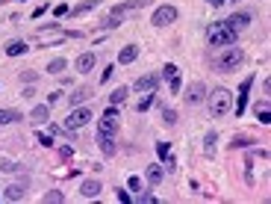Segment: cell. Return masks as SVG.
I'll list each match as a JSON object with an SVG mask.
<instances>
[{
	"instance_id": "obj_2",
	"label": "cell",
	"mask_w": 271,
	"mask_h": 204,
	"mask_svg": "<svg viewBox=\"0 0 271 204\" xmlns=\"http://www.w3.org/2000/svg\"><path fill=\"white\" fill-rule=\"evenodd\" d=\"M207 107H209L212 119H224L233 110V95H230V89H212V95L207 98Z\"/></svg>"
},
{
	"instance_id": "obj_6",
	"label": "cell",
	"mask_w": 271,
	"mask_h": 204,
	"mask_svg": "<svg viewBox=\"0 0 271 204\" xmlns=\"http://www.w3.org/2000/svg\"><path fill=\"white\" fill-rule=\"evenodd\" d=\"M174 21H177V9H174V6H168V3H165V6H159L157 12H153V18H150V24H153V27H168V24H174Z\"/></svg>"
},
{
	"instance_id": "obj_37",
	"label": "cell",
	"mask_w": 271,
	"mask_h": 204,
	"mask_svg": "<svg viewBox=\"0 0 271 204\" xmlns=\"http://www.w3.org/2000/svg\"><path fill=\"white\" fill-rule=\"evenodd\" d=\"M139 201H142V204H153V201H157V195H150V192H142V189H139Z\"/></svg>"
},
{
	"instance_id": "obj_40",
	"label": "cell",
	"mask_w": 271,
	"mask_h": 204,
	"mask_svg": "<svg viewBox=\"0 0 271 204\" xmlns=\"http://www.w3.org/2000/svg\"><path fill=\"white\" fill-rule=\"evenodd\" d=\"M115 195H118V201H121V204H127V201H130V192H127V189H115Z\"/></svg>"
},
{
	"instance_id": "obj_25",
	"label": "cell",
	"mask_w": 271,
	"mask_h": 204,
	"mask_svg": "<svg viewBox=\"0 0 271 204\" xmlns=\"http://www.w3.org/2000/svg\"><path fill=\"white\" fill-rule=\"evenodd\" d=\"M42 201H45V204H62V201H65V195H62L59 189H50V192H45V195H42Z\"/></svg>"
},
{
	"instance_id": "obj_4",
	"label": "cell",
	"mask_w": 271,
	"mask_h": 204,
	"mask_svg": "<svg viewBox=\"0 0 271 204\" xmlns=\"http://www.w3.org/2000/svg\"><path fill=\"white\" fill-rule=\"evenodd\" d=\"M92 119H95V113H92V110H86V107H71V113H68V119H65V124H62V127L74 136L80 127H86Z\"/></svg>"
},
{
	"instance_id": "obj_13",
	"label": "cell",
	"mask_w": 271,
	"mask_h": 204,
	"mask_svg": "<svg viewBox=\"0 0 271 204\" xmlns=\"http://www.w3.org/2000/svg\"><path fill=\"white\" fill-rule=\"evenodd\" d=\"M95 53L92 51H86V53H80V56H77V62H74V68H77V71H80V74H89L92 71V68H95Z\"/></svg>"
},
{
	"instance_id": "obj_42",
	"label": "cell",
	"mask_w": 271,
	"mask_h": 204,
	"mask_svg": "<svg viewBox=\"0 0 271 204\" xmlns=\"http://www.w3.org/2000/svg\"><path fill=\"white\" fill-rule=\"evenodd\" d=\"M65 12H68V6H65V3H59V6H56V9H53V15H59V18H62V15H65Z\"/></svg>"
},
{
	"instance_id": "obj_22",
	"label": "cell",
	"mask_w": 271,
	"mask_h": 204,
	"mask_svg": "<svg viewBox=\"0 0 271 204\" xmlns=\"http://www.w3.org/2000/svg\"><path fill=\"white\" fill-rule=\"evenodd\" d=\"M127 95H130V89H127V86L112 89V95H109V104H112V107H121L124 101H127Z\"/></svg>"
},
{
	"instance_id": "obj_31",
	"label": "cell",
	"mask_w": 271,
	"mask_h": 204,
	"mask_svg": "<svg viewBox=\"0 0 271 204\" xmlns=\"http://www.w3.org/2000/svg\"><path fill=\"white\" fill-rule=\"evenodd\" d=\"M162 121H165L168 127H174V124H177V113H174V110H162Z\"/></svg>"
},
{
	"instance_id": "obj_16",
	"label": "cell",
	"mask_w": 271,
	"mask_h": 204,
	"mask_svg": "<svg viewBox=\"0 0 271 204\" xmlns=\"http://www.w3.org/2000/svg\"><path fill=\"white\" fill-rule=\"evenodd\" d=\"M97 145H100V151H103L106 157H115V151H118L112 136H109V133H100V130H97Z\"/></svg>"
},
{
	"instance_id": "obj_11",
	"label": "cell",
	"mask_w": 271,
	"mask_h": 204,
	"mask_svg": "<svg viewBox=\"0 0 271 204\" xmlns=\"http://www.w3.org/2000/svg\"><path fill=\"white\" fill-rule=\"evenodd\" d=\"M162 181H165V166L162 163H150L147 166V184L150 187H159Z\"/></svg>"
},
{
	"instance_id": "obj_17",
	"label": "cell",
	"mask_w": 271,
	"mask_h": 204,
	"mask_svg": "<svg viewBox=\"0 0 271 204\" xmlns=\"http://www.w3.org/2000/svg\"><path fill=\"white\" fill-rule=\"evenodd\" d=\"M100 181L97 178H89V181H83V187H80V192H83V198H97L100 195Z\"/></svg>"
},
{
	"instance_id": "obj_23",
	"label": "cell",
	"mask_w": 271,
	"mask_h": 204,
	"mask_svg": "<svg viewBox=\"0 0 271 204\" xmlns=\"http://www.w3.org/2000/svg\"><path fill=\"white\" fill-rule=\"evenodd\" d=\"M21 53H27V42L24 39H12L6 45V56H21Z\"/></svg>"
},
{
	"instance_id": "obj_33",
	"label": "cell",
	"mask_w": 271,
	"mask_h": 204,
	"mask_svg": "<svg viewBox=\"0 0 271 204\" xmlns=\"http://www.w3.org/2000/svg\"><path fill=\"white\" fill-rule=\"evenodd\" d=\"M48 133H50V136H68V139H74V136H71L65 127H56V124H50V127H48Z\"/></svg>"
},
{
	"instance_id": "obj_20",
	"label": "cell",
	"mask_w": 271,
	"mask_h": 204,
	"mask_svg": "<svg viewBox=\"0 0 271 204\" xmlns=\"http://www.w3.org/2000/svg\"><path fill=\"white\" fill-rule=\"evenodd\" d=\"M97 6H100V0H83L80 6H74V9H71V15H74V18H80V15H89V12H95Z\"/></svg>"
},
{
	"instance_id": "obj_7",
	"label": "cell",
	"mask_w": 271,
	"mask_h": 204,
	"mask_svg": "<svg viewBox=\"0 0 271 204\" xmlns=\"http://www.w3.org/2000/svg\"><path fill=\"white\" fill-rule=\"evenodd\" d=\"M183 98H186V104H189V107H195V104H201V101L207 98V86H204L201 80H195V83L189 86V92H186Z\"/></svg>"
},
{
	"instance_id": "obj_24",
	"label": "cell",
	"mask_w": 271,
	"mask_h": 204,
	"mask_svg": "<svg viewBox=\"0 0 271 204\" xmlns=\"http://www.w3.org/2000/svg\"><path fill=\"white\" fill-rule=\"evenodd\" d=\"M24 116L18 113V110H0V127L3 124H15V121H21Z\"/></svg>"
},
{
	"instance_id": "obj_5",
	"label": "cell",
	"mask_w": 271,
	"mask_h": 204,
	"mask_svg": "<svg viewBox=\"0 0 271 204\" xmlns=\"http://www.w3.org/2000/svg\"><path fill=\"white\" fill-rule=\"evenodd\" d=\"M118 119H121V116H118V107H112V104H109V110L100 116V124H97V130H100V133H109V136H115V133H118Z\"/></svg>"
},
{
	"instance_id": "obj_41",
	"label": "cell",
	"mask_w": 271,
	"mask_h": 204,
	"mask_svg": "<svg viewBox=\"0 0 271 204\" xmlns=\"http://www.w3.org/2000/svg\"><path fill=\"white\" fill-rule=\"evenodd\" d=\"M112 71H115V65H106V68H103V74H100V80H103V83H106V80H109V77H112Z\"/></svg>"
},
{
	"instance_id": "obj_10",
	"label": "cell",
	"mask_w": 271,
	"mask_h": 204,
	"mask_svg": "<svg viewBox=\"0 0 271 204\" xmlns=\"http://www.w3.org/2000/svg\"><path fill=\"white\" fill-rule=\"evenodd\" d=\"M89 98H95V89H92V86H77V89L71 92V107H83Z\"/></svg>"
},
{
	"instance_id": "obj_1",
	"label": "cell",
	"mask_w": 271,
	"mask_h": 204,
	"mask_svg": "<svg viewBox=\"0 0 271 204\" xmlns=\"http://www.w3.org/2000/svg\"><path fill=\"white\" fill-rule=\"evenodd\" d=\"M242 59H245V51H242V48L227 45V48H218V51L212 53V68H215V71H221V74H227V71H233L236 65H242Z\"/></svg>"
},
{
	"instance_id": "obj_32",
	"label": "cell",
	"mask_w": 271,
	"mask_h": 204,
	"mask_svg": "<svg viewBox=\"0 0 271 204\" xmlns=\"http://www.w3.org/2000/svg\"><path fill=\"white\" fill-rule=\"evenodd\" d=\"M157 154H159L162 160H168V157H171V145H168V142H157Z\"/></svg>"
},
{
	"instance_id": "obj_35",
	"label": "cell",
	"mask_w": 271,
	"mask_h": 204,
	"mask_svg": "<svg viewBox=\"0 0 271 204\" xmlns=\"http://www.w3.org/2000/svg\"><path fill=\"white\" fill-rule=\"evenodd\" d=\"M35 80H38L35 71H21V83H35Z\"/></svg>"
},
{
	"instance_id": "obj_14",
	"label": "cell",
	"mask_w": 271,
	"mask_h": 204,
	"mask_svg": "<svg viewBox=\"0 0 271 204\" xmlns=\"http://www.w3.org/2000/svg\"><path fill=\"white\" fill-rule=\"evenodd\" d=\"M147 3H150V0H127V3H118L112 12H115V15H127V12H139V9H144Z\"/></svg>"
},
{
	"instance_id": "obj_36",
	"label": "cell",
	"mask_w": 271,
	"mask_h": 204,
	"mask_svg": "<svg viewBox=\"0 0 271 204\" xmlns=\"http://www.w3.org/2000/svg\"><path fill=\"white\" fill-rule=\"evenodd\" d=\"M256 116H259V121H262V124H268V121H271V113H268V107H262V110L256 107Z\"/></svg>"
},
{
	"instance_id": "obj_27",
	"label": "cell",
	"mask_w": 271,
	"mask_h": 204,
	"mask_svg": "<svg viewBox=\"0 0 271 204\" xmlns=\"http://www.w3.org/2000/svg\"><path fill=\"white\" fill-rule=\"evenodd\" d=\"M153 98H157V92H144V98L139 101V107H136V110H139V113H144V110H150V104H153Z\"/></svg>"
},
{
	"instance_id": "obj_15",
	"label": "cell",
	"mask_w": 271,
	"mask_h": 204,
	"mask_svg": "<svg viewBox=\"0 0 271 204\" xmlns=\"http://www.w3.org/2000/svg\"><path fill=\"white\" fill-rule=\"evenodd\" d=\"M50 119V104H38V107H32V113H30V121L32 124H45Z\"/></svg>"
},
{
	"instance_id": "obj_26",
	"label": "cell",
	"mask_w": 271,
	"mask_h": 204,
	"mask_svg": "<svg viewBox=\"0 0 271 204\" xmlns=\"http://www.w3.org/2000/svg\"><path fill=\"white\" fill-rule=\"evenodd\" d=\"M100 27H103V30H115V27H121V15H115V12H112L109 18L100 21Z\"/></svg>"
},
{
	"instance_id": "obj_18",
	"label": "cell",
	"mask_w": 271,
	"mask_h": 204,
	"mask_svg": "<svg viewBox=\"0 0 271 204\" xmlns=\"http://www.w3.org/2000/svg\"><path fill=\"white\" fill-rule=\"evenodd\" d=\"M3 198H6V201H24V198H27L24 184H9V187L3 189Z\"/></svg>"
},
{
	"instance_id": "obj_21",
	"label": "cell",
	"mask_w": 271,
	"mask_h": 204,
	"mask_svg": "<svg viewBox=\"0 0 271 204\" xmlns=\"http://www.w3.org/2000/svg\"><path fill=\"white\" fill-rule=\"evenodd\" d=\"M136 56H139V48H136V45H127V48H121V53H118V65H130Z\"/></svg>"
},
{
	"instance_id": "obj_19",
	"label": "cell",
	"mask_w": 271,
	"mask_h": 204,
	"mask_svg": "<svg viewBox=\"0 0 271 204\" xmlns=\"http://www.w3.org/2000/svg\"><path fill=\"white\" fill-rule=\"evenodd\" d=\"M251 86H254V77H245V83H242V89H239V101H236V116L245 110V104H248V92H251Z\"/></svg>"
},
{
	"instance_id": "obj_34",
	"label": "cell",
	"mask_w": 271,
	"mask_h": 204,
	"mask_svg": "<svg viewBox=\"0 0 271 204\" xmlns=\"http://www.w3.org/2000/svg\"><path fill=\"white\" fill-rule=\"evenodd\" d=\"M38 142H42L45 148H53V145H56V142H53V136H50V133H38Z\"/></svg>"
},
{
	"instance_id": "obj_28",
	"label": "cell",
	"mask_w": 271,
	"mask_h": 204,
	"mask_svg": "<svg viewBox=\"0 0 271 204\" xmlns=\"http://www.w3.org/2000/svg\"><path fill=\"white\" fill-rule=\"evenodd\" d=\"M65 65H68L65 59H50V62H48V74H59V71H65Z\"/></svg>"
},
{
	"instance_id": "obj_3",
	"label": "cell",
	"mask_w": 271,
	"mask_h": 204,
	"mask_svg": "<svg viewBox=\"0 0 271 204\" xmlns=\"http://www.w3.org/2000/svg\"><path fill=\"white\" fill-rule=\"evenodd\" d=\"M207 39L212 48H227V45H236V30H230L224 21H215L207 33Z\"/></svg>"
},
{
	"instance_id": "obj_9",
	"label": "cell",
	"mask_w": 271,
	"mask_h": 204,
	"mask_svg": "<svg viewBox=\"0 0 271 204\" xmlns=\"http://www.w3.org/2000/svg\"><path fill=\"white\" fill-rule=\"evenodd\" d=\"M159 77H165V80H168L171 95H177V92H180V86H183V83H180V71H177V65H171V62H168V65L162 68V74H159Z\"/></svg>"
},
{
	"instance_id": "obj_12",
	"label": "cell",
	"mask_w": 271,
	"mask_h": 204,
	"mask_svg": "<svg viewBox=\"0 0 271 204\" xmlns=\"http://www.w3.org/2000/svg\"><path fill=\"white\" fill-rule=\"evenodd\" d=\"M224 24H227L230 30H236V33H239V30H245V27L251 24V12H233Z\"/></svg>"
},
{
	"instance_id": "obj_39",
	"label": "cell",
	"mask_w": 271,
	"mask_h": 204,
	"mask_svg": "<svg viewBox=\"0 0 271 204\" xmlns=\"http://www.w3.org/2000/svg\"><path fill=\"white\" fill-rule=\"evenodd\" d=\"M59 154H62V160H71V157H74V148H71V145H62Z\"/></svg>"
},
{
	"instance_id": "obj_43",
	"label": "cell",
	"mask_w": 271,
	"mask_h": 204,
	"mask_svg": "<svg viewBox=\"0 0 271 204\" xmlns=\"http://www.w3.org/2000/svg\"><path fill=\"white\" fill-rule=\"evenodd\" d=\"M207 3H212V6H221V3H224V0H207Z\"/></svg>"
},
{
	"instance_id": "obj_30",
	"label": "cell",
	"mask_w": 271,
	"mask_h": 204,
	"mask_svg": "<svg viewBox=\"0 0 271 204\" xmlns=\"http://www.w3.org/2000/svg\"><path fill=\"white\" fill-rule=\"evenodd\" d=\"M254 139H248V136H233V142H230V145H233V148H248Z\"/></svg>"
},
{
	"instance_id": "obj_29",
	"label": "cell",
	"mask_w": 271,
	"mask_h": 204,
	"mask_svg": "<svg viewBox=\"0 0 271 204\" xmlns=\"http://www.w3.org/2000/svg\"><path fill=\"white\" fill-rule=\"evenodd\" d=\"M215 139H218L215 130H209V133H207V145H204V151H207V154H212V151H215Z\"/></svg>"
},
{
	"instance_id": "obj_38",
	"label": "cell",
	"mask_w": 271,
	"mask_h": 204,
	"mask_svg": "<svg viewBox=\"0 0 271 204\" xmlns=\"http://www.w3.org/2000/svg\"><path fill=\"white\" fill-rule=\"evenodd\" d=\"M127 187H130L133 192H139V189H142V178H136V175H133V178L127 181Z\"/></svg>"
},
{
	"instance_id": "obj_8",
	"label": "cell",
	"mask_w": 271,
	"mask_h": 204,
	"mask_svg": "<svg viewBox=\"0 0 271 204\" xmlns=\"http://www.w3.org/2000/svg\"><path fill=\"white\" fill-rule=\"evenodd\" d=\"M133 89L142 92V95H144V92H157V89H159V74H142V77L133 83Z\"/></svg>"
}]
</instances>
